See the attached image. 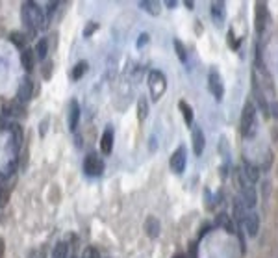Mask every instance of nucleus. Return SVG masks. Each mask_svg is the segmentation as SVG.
<instances>
[{"label":"nucleus","mask_w":278,"mask_h":258,"mask_svg":"<svg viewBox=\"0 0 278 258\" xmlns=\"http://www.w3.org/2000/svg\"><path fill=\"white\" fill-rule=\"evenodd\" d=\"M141 8L147 10L152 15H158L160 13V2H154V0H148V2H141Z\"/></svg>","instance_id":"28"},{"label":"nucleus","mask_w":278,"mask_h":258,"mask_svg":"<svg viewBox=\"0 0 278 258\" xmlns=\"http://www.w3.org/2000/svg\"><path fill=\"white\" fill-rule=\"evenodd\" d=\"M87 72V62H78L74 67H72V72H71V76H72V80H80L83 74Z\"/></svg>","instance_id":"24"},{"label":"nucleus","mask_w":278,"mask_h":258,"mask_svg":"<svg viewBox=\"0 0 278 258\" xmlns=\"http://www.w3.org/2000/svg\"><path fill=\"white\" fill-rule=\"evenodd\" d=\"M112 149H114V128L108 126L104 130V134L100 136V151H102L104 155H110Z\"/></svg>","instance_id":"13"},{"label":"nucleus","mask_w":278,"mask_h":258,"mask_svg":"<svg viewBox=\"0 0 278 258\" xmlns=\"http://www.w3.org/2000/svg\"><path fill=\"white\" fill-rule=\"evenodd\" d=\"M145 230H147V234L150 238H158L160 236V221L156 219V217H147V221H145Z\"/></svg>","instance_id":"19"},{"label":"nucleus","mask_w":278,"mask_h":258,"mask_svg":"<svg viewBox=\"0 0 278 258\" xmlns=\"http://www.w3.org/2000/svg\"><path fill=\"white\" fill-rule=\"evenodd\" d=\"M35 58L39 60V62H45V58H47V52H49V41L45 39V37H41L39 41L35 43Z\"/></svg>","instance_id":"20"},{"label":"nucleus","mask_w":278,"mask_h":258,"mask_svg":"<svg viewBox=\"0 0 278 258\" xmlns=\"http://www.w3.org/2000/svg\"><path fill=\"white\" fill-rule=\"evenodd\" d=\"M147 115H148V103H147L145 97H139V101H137V119L145 121Z\"/></svg>","instance_id":"26"},{"label":"nucleus","mask_w":278,"mask_h":258,"mask_svg":"<svg viewBox=\"0 0 278 258\" xmlns=\"http://www.w3.org/2000/svg\"><path fill=\"white\" fill-rule=\"evenodd\" d=\"M21 63H22V67H24V69H26L28 72L33 71V67H35V52L32 51V49H26V51H22Z\"/></svg>","instance_id":"18"},{"label":"nucleus","mask_w":278,"mask_h":258,"mask_svg":"<svg viewBox=\"0 0 278 258\" xmlns=\"http://www.w3.org/2000/svg\"><path fill=\"white\" fill-rule=\"evenodd\" d=\"M269 110H273V117H275V119H278V103H277V101H275V103H271Z\"/></svg>","instance_id":"31"},{"label":"nucleus","mask_w":278,"mask_h":258,"mask_svg":"<svg viewBox=\"0 0 278 258\" xmlns=\"http://www.w3.org/2000/svg\"><path fill=\"white\" fill-rule=\"evenodd\" d=\"M67 255H69V247L65 241H58L52 249V258H67Z\"/></svg>","instance_id":"23"},{"label":"nucleus","mask_w":278,"mask_h":258,"mask_svg":"<svg viewBox=\"0 0 278 258\" xmlns=\"http://www.w3.org/2000/svg\"><path fill=\"white\" fill-rule=\"evenodd\" d=\"M8 39H10L15 47H19V49H24V45H26V35H24L22 32H11L10 35H8Z\"/></svg>","instance_id":"25"},{"label":"nucleus","mask_w":278,"mask_h":258,"mask_svg":"<svg viewBox=\"0 0 278 258\" xmlns=\"http://www.w3.org/2000/svg\"><path fill=\"white\" fill-rule=\"evenodd\" d=\"M0 186H4V175L0 173Z\"/></svg>","instance_id":"35"},{"label":"nucleus","mask_w":278,"mask_h":258,"mask_svg":"<svg viewBox=\"0 0 278 258\" xmlns=\"http://www.w3.org/2000/svg\"><path fill=\"white\" fill-rule=\"evenodd\" d=\"M95 28H97V24H89V26H87V28L83 30V35H91Z\"/></svg>","instance_id":"32"},{"label":"nucleus","mask_w":278,"mask_h":258,"mask_svg":"<svg viewBox=\"0 0 278 258\" xmlns=\"http://www.w3.org/2000/svg\"><path fill=\"white\" fill-rule=\"evenodd\" d=\"M21 15H22V22L28 26L30 34H35V30H39V28L45 26L47 21H49V19L45 17L43 8H39L35 2H26V4H22Z\"/></svg>","instance_id":"1"},{"label":"nucleus","mask_w":278,"mask_h":258,"mask_svg":"<svg viewBox=\"0 0 278 258\" xmlns=\"http://www.w3.org/2000/svg\"><path fill=\"white\" fill-rule=\"evenodd\" d=\"M176 258H184V257H182V255H180V257H176Z\"/></svg>","instance_id":"36"},{"label":"nucleus","mask_w":278,"mask_h":258,"mask_svg":"<svg viewBox=\"0 0 278 258\" xmlns=\"http://www.w3.org/2000/svg\"><path fill=\"white\" fill-rule=\"evenodd\" d=\"M212 15H213V21H215L217 26H223L225 17H227V6L223 2H213L212 4Z\"/></svg>","instance_id":"15"},{"label":"nucleus","mask_w":278,"mask_h":258,"mask_svg":"<svg viewBox=\"0 0 278 258\" xmlns=\"http://www.w3.org/2000/svg\"><path fill=\"white\" fill-rule=\"evenodd\" d=\"M173 6H176V2H173V0H167V8H173Z\"/></svg>","instance_id":"34"},{"label":"nucleus","mask_w":278,"mask_h":258,"mask_svg":"<svg viewBox=\"0 0 278 258\" xmlns=\"http://www.w3.org/2000/svg\"><path fill=\"white\" fill-rule=\"evenodd\" d=\"M232 206H234V217H236V221L239 225H243V223H245V217H247L248 214V208L245 206V203L241 201V197H236V199H234Z\"/></svg>","instance_id":"12"},{"label":"nucleus","mask_w":278,"mask_h":258,"mask_svg":"<svg viewBox=\"0 0 278 258\" xmlns=\"http://www.w3.org/2000/svg\"><path fill=\"white\" fill-rule=\"evenodd\" d=\"M83 171H85V175H89V176H98V175H102V171H104V162L98 158V156L95 155H89L85 160H83Z\"/></svg>","instance_id":"5"},{"label":"nucleus","mask_w":278,"mask_h":258,"mask_svg":"<svg viewBox=\"0 0 278 258\" xmlns=\"http://www.w3.org/2000/svg\"><path fill=\"white\" fill-rule=\"evenodd\" d=\"M178 106H180V112H182V115H184L185 124H187V126H189V124H193V110H191V106L185 103V101H180Z\"/></svg>","instance_id":"22"},{"label":"nucleus","mask_w":278,"mask_h":258,"mask_svg":"<svg viewBox=\"0 0 278 258\" xmlns=\"http://www.w3.org/2000/svg\"><path fill=\"white\" fill-rule=\"evenodd\" d=\"M258 130V121H256V106L252 101L245 103L243 114H241V134L245 138H254Z\"/></svg>","instance_id":"2"},{"label":"nucleus","mask_w":278,"mask_h":258,"mask_svg":"<svg viewBox=\"0 0 278 258\" xmlns=\"http://www.w3.org/2000/svg\"><path fill=\"white\" fill-rule=\"evenodd\" d=\"M22 103H10V104H4V114L10 115V117H19V115H22V112H24V108L21 106Z\"/></svg>","instance_id":"21"},{"label":"nucleus","mask_w":278,"mask_h":258,"mask_svg":"<svg viewBox=\"0 0 278 258\" xmlns=\"http://www.w3.org/2000/svg\"><path fill=\"white\" fill-rule=\"evenodd\" d=\"M32 91H33V84H32L30 78H24L19 86V91H17V101L26 104L32 99Z\"/></svg>","instance_id":"9"},{"label":"nucleus","mask_w":278,"mask_h":258,"mask_svg":"<svg viewBox=\"0 0 278 258\" xmlns=\"http://www.w3.org/2000/svg\"><path fill=\"white\" fill-rule=\"evenodd\" d=\"M219 221L223 223V227L227 228L228 232H234V227H232V221H230V217H228V216H225V214H221V216H219Z\"/></svg>","instance_id":"29"},{"label":"nucleus","mask_w":278,"mask_h":258,"mask_svg":"<svg viewBox=\"0 0 278 258\" xmlns=\"http://www.w3.org/2000/svg\"><path fill=\"white\" fill-rule=\"evenodd\" d=\"M241 201L245 203V206L247 208H254L256 206V201H258V197H256V189L250 186H245V188H241Z\"/></svg>","instance_id":"16"},{"label":"nucleus","mask_w":278,"mask_h":258,"mask_svg":"<svg viewBox=\"0 0 278 258\" xmlns=\"http://www.w3.org/2000/svg\"><path fill=\"white\" fill-rule=\"evenodd\" d=\"M78 121H80V106L76 101H71V104H69V128L76 130Z\"/></svg>","instance_id":"17"},{"label":"nucleus","mask_w":278,"mask_h":258,"mask_svg":"<svg viewBox=\"0 0 278 258\" xmlns=\"http://www.w3.org/2000/svg\"><path fill=\"white\" fill-rule=\"evenodd\" d=\"M241 173L245 175L248 184H256L258 180H260V171H258V167L254 164H250L247 160H243V167H241Z\"/></svg>","instance_id":"10"},{"label":"nucleus","mask_w":278,"mask_h":258,"mask_svg":"<svg viewBox=\"0 0 278 258\" xmlns=\"http://www.w3.org/2000/svg\"><path fill=\"white\" fill-rule=\"evenodd\" d=\"M82 258H98V255H97V249L95 247H85L82 253Z\"/></svg>","instance_id":"30"},{"label":"nucleus","mask_w":278,"mask_h":258,"mask_svg":"<svg viewBox=\"0 0 278 258\" xmlns=\"http://www.w3.org/2000/svg\"><path fill=\"white\" fill-rule=\"evenodd\" d=\"M147 84H148V91H150L152 101L158 103L164 97L165 91H167V78H165V74L162 71H158V69H152V71L148 72V76H147Z\"/></svg>","instance_id":"3"},{"label":"nucleus","mask_w":278,"mask_h":258,"mask_svg":"<svg viewBox=\"0 0 278 258\" xmlns=\"http://www.w3.org/2000/svg\"><path fill=\"white\" fill-rule=\"evenodd\" d=\"M10 132H11V149H13V155L17 156V151L22 143V128L17 123L10 124Z\"/></svg>","instance_id":"14"},{"label":"nucleus","mask_w":278,"mask_h":258,"mask_svg":"<svg viewBox=\"0 0 278 258\" xmlns=\"http://www.w3.org/2000/svg\"><path fill=\"white\" fill-rule=\"evenodd\" d=\"M208 89L212 91V95L215 97L217 101H221L225 97V86H223L221 74H219L217 69H212L210 74H208Z\"/></svg>","instance_id":"4"},{"label":"nucleus","mask_w":278,"mask_h":258,"mask_svg":"<svg viewBox=\"0 0 278 258\" xmlns=\"http://www.w3.org/2000/svg\"><path fill=\"white\" fill-rule=\"evenodd\" d=\"M243 225H245V230H247L248 236H256L258 230H260V217H258L256 212H248Z\"/></svg>","instance_id":"11"},{"label":"nucleus","mask_w":278,"mask_h":258,"mask_svg":"<svg viewBox=\"0 0 278 258\" xmlns=\"http://www.w3.org/2000/svg\"><path fill=\"white\" fill-rule=\"evenodd\" d=\"M269 22V13H267V6L265 4H256V32H262L267 28Z\"/></svg>","instance_id":"8"},{"label":"nucleus","mask_w":278,"mask_h":258,"mask_svg":"<svg viewBox=\"0 0 278 258\" xmlns=\"http://www.w3.org/2000/svg\"><path fill=\"white\" fill-rule=\"evenodd\" d=\"M185 160H187V155H185V147L182 145V147H178L175 153H173L171 162H169V164H171V169H173V173H176V175L184 173Z\"/></svg>","instance_id":"6"},{"label":"nucleus","mask_w":278,"mask_h":258,"mask_svg":"<svg viewBox=\"0 0 278 258\" xmlns=\"http://www.w3.org/2000/svg\"><path fill=\"white\" fill-rule=\"evenodd\" d=\"M4 249H6V243H4V240L0 238V258H4Z\"/></svg>","instance_id":"33"},{"label":"nucleus","mask_w":278,"mask_h":258,"mask_svg":"<svg viewBox=\"0 0 278 258\" xmlns=\"http://www.w3.org/2000/svg\"><path fill=\"white\" fill-rule=\"evenodd\" d=\"M175 51H176V54H178V58H180V62L182 63H185L187 62V54H185V47H184V43L180 41V39H175Z\"/></svg>","instance_id":"27"},{"label":"nucleus","mask_w":278,"mask_h":258,"mask_svg":"<svg viewBox=\"0 0 278 258\" xmlns=\"http://www.w3.org/2000/svg\"><path fill=\"white\" fill-rule=\"evenodd\" d=\"M191 141H193V151H195L196 156L202 155L204 147H206V138H204V132L200 126H193V134H191Z\"/></svg>","instance_id":"7"}]
</instances>
